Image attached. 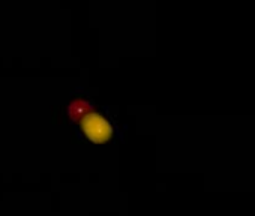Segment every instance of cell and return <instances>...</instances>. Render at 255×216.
Instances as JSON below:
<instances>
[{"label":"cell","mask_w":255,"mask_h":216,"mask_svg":"<svg viewBox=\"0 0 255 216\" xmlns=\"http://www.w3.org/2000/svg\"><path fill=\"white\" fill-rule=\"evenodd\" d=\"M81 129L86 137L93 143H105L113 137V126L111 123L99 116L98 113H87L81 119Z\"/></svg>","instance_id":"1"},{"label":"cell","mask_w":255,"mask_h":216,"mask_svg":"<svg viewBox=\"0 0 255 216\" xmlns=\"http://www.w3.org/2000/svg\"><path fill=\"white\" fill-rule=\"evenodd\" d=\"M93 110L92 104H89L84 99H75L74 102L69 104L68 107V114L72 120H80L83 116H86L87 113H90Z\"/></svg>","instance_id":"2"}]
</instances>
